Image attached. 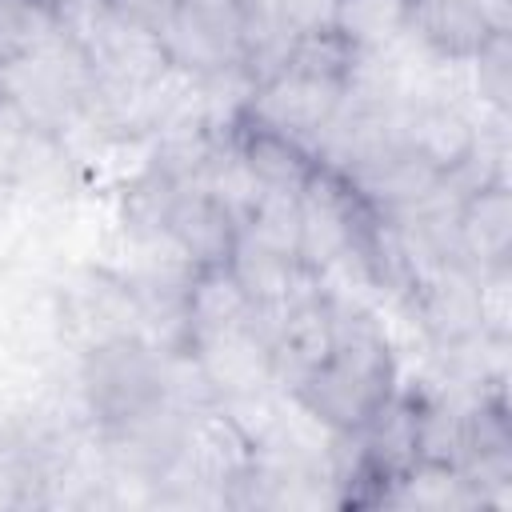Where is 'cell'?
Segmentation results:
<instances>
[{
    "label": "cell",
    "mask_w": 512,
    "mask_h": 512,
    "mask_svg": "<svg viewBox=\"0 0 512 512\" xmlns=\"http://www.w3.org/2000/svg\"><path fill=\"white\" fill-rule=\"evenodd\" d=\"M56 0H0V80L68 32Z\"/></svg>",
    "instance_id": "obj_10"
},
{
    "label": "cell",
    "mask_w": 512,
    "mask_h": 512,
    "mask_svg": "<svg viewBox=\"0 0 512 512\" xmlns=\"http://www.w3.org/2000/svg\"><path fill=\"white\" fill-rule=\"evenodd\" d=\"M80 396L100 432L128 440L172 412V356L140 332L92 340L80 360Z\"/></svg>",
    "instance_id": "obj_2"
},
{
    "label": "cell",
    "mask_w": 512,
    "mask_h": 512,
    "mask_svg": "<svg viewBox=\"0 0 512 512\" xmlns=\"http://www.w3.org/2000/svg\"><path fill=\"white\" fill-rule=\"evenodd\" d=\"M160 240L188 272L228 268L240 244V212L208 184H176L160 216Z\"/></svg>",
    "instance_id": "obj_3"
},
{
    "label": "cell",
    "mask_w": 512,
    "mask_h": 512,
    "mask_svg": "<svg viewBox=\"0 0 512 512\" xmlns=\"http://www.w3.org/2000/svg\"><path fill=\"white\" fill-rule=\"evenodd\" d=\"M344 96L348 92H340L332 84H320V80L296 76L288 68H276L272 76L256 80L244 92L240 108L252 112L256 120H264V124H272V128H280V132H288V136H296V140L316 148L324 128L332 124V116L340 112Z\"/></svg>",
    "instance_id": "obj_8"
},
{
    "label": "cell",
    "mask_w": 512,
    "mask_h": 512,
    "mask_svg": "<svg viewBox=\"0 0 512 512\" xmlns=\"http://www.w3.org/2000/svg\"><path fill=\"white\" fill-rule=\"evenodd\" d=\"M452 248L472 272H504L512 260V188L504 172L472 180L452 200Z\"/></svg>",
    "instance_id": "obj_5"
},
{
    "label": "cell",
    "mask_w": 512,
    "mask_h": 512,
    "mask_svg": "<svg viewBox=\"0 0 512 512\" xmlns=\"http://www.w3.org/2000/svg\"><path fill=\"white\" fill-rule=\"evenodd\" d=\"M340 336V300L332 292H312L284 312L268 316V372L272 384L296 388L304 376H312Z\"/></svg>",
    "instance_id": "obj_4"
},
{
    "label": "cell",
    "mask_w": 512,
    "mask_h": 512,
    "mask_svg": "<svg viewBox=\"0 0 512 512\" xmlns=\"http://www.w3.org/2000/svg\"><path fill=\"white\" fill-rule=\"evenodd\" d=\"M96 12H104L108 20H116V24H124V28L160 36L164 24H168L172 12H176V0H96Z\"/></svg>",
    "instance_id": "obj_13"
},
{
    "label": "cell",
    "mask_w": 512,
    "mask_h": 512,
    "mask_svg": "<svg viewBox=\"0 0 512 512\" xmlns=\"http://www.w3.org/2000/svg\"><path fill=\"white\" fill-rule=\"evenodd\" d=\"M468 68L476 72V92H480V100H484L492 112H500V116H504V108H508V92H512L508 28H504V32H496V36L476 52V60H472Z\"/></svg>",
    "instance_id": "obj_12"
},
{
    "label": "cell",
    "mask_w": 512,
    "mask_h": 512,
    "mask_svg": "<svg viewBox=\"0 0 512 512\" xmlns=\"http://www.w3.org/2000/svg\"><path fill=\"white\" fill-rule=\"evenodd\" d=\"M412 0H328V20L364 52H380L396 36L408 32Z\"/></svg>",
    "instance_id": "obj_11"
},
{
    "label": "cell",
    "mask_w": 512,
    "mask_h": 512,
    "mask_svg": "<svg viewBox=\"0 0 512 512\" xmlns=\"http://www.w3.org/2000/svg\"><path fill=\"white\" fill-rule=\"evenodd\" d=\"M396 136L444 184H456L480 164V132L448 100H420V104L412 100L396 116Z\"/></svg>",
    "instance_id": "obj_7"
},
{
    "label": "cell",
    "mask_w": 512,
    "mask_h": 512,
    "mask_svg": "<svg viewBox=\"0 0 512 512\" xmlns=\"http://www.w3.org/2000/svg\"><path fill=\"white\" fill-rule=\"evenodd\" d=\"M396 388H400V372L384 328L372 316L340 304L336 348L288 396L332 436H356L380 416V408L396 396Z\"/></svg>",
    "instance_id": "obj_1"
},
{
    "label": "cell",
    "mask_w": 512,
    "mask_h": 512,
    "mask_svg": "<svg viewBox=\"0 0 512 512\" xmlns=\"http://www.w3.org/2000/svg\"><path fill=\"white\" fill-rule=\"evenodd\" d=\"M224 144H228L232 160L240 164V172H244L260 192H292V196H296V192L312 180V172H316V164H320V156H316L312 144H304V140H296V136L272 128V124L256 120V116L244 112V108H236V112L228 116V124H224Z\"/></svg>",
    "instance_id": "obj_6"
},
{
    "label": "cell",
    "mask_w": 512,
    "mask_h": 512,
    "mask_svg": "<svg viewBox=\"0 0 512 512\" xmlns=\"http://www.w3.org/2000/svg\"><path fill=\"white\" fill-rule=\"evenodd\" d=\"M364 64H368V56L328 16L304 20L292 32V40L284 48V60H280V68H288L296 76H308V80H320V84H332L340 92H352L360 84Z\"/></svg>",
    "instance_id": "obj_9"
}]
</instances>
